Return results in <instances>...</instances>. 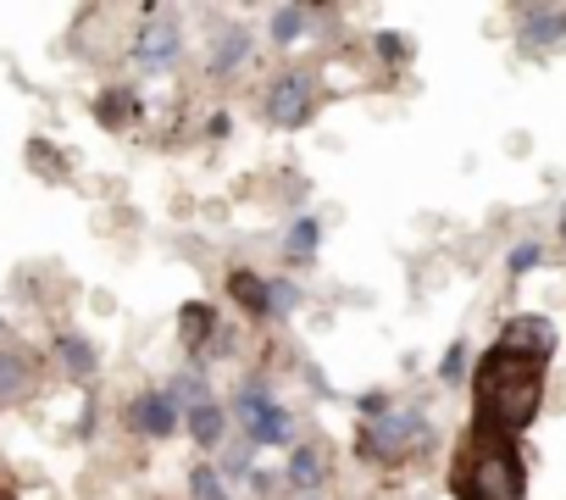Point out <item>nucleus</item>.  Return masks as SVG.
<instances>
[{
    "mask_svg": "<svg viewBox=\"0 0 566 500\" xmlns=\"http://www.w3.org/2000/svg\"><path fill=\"white\" fill-rule=\"evenodd\" d=\"M128 423H134L145 439H167V434L178 428V412H172L167 389H150V395H134V406H128Z\"/></svg>",
    "mask_w": 566,
    "mask_h": 500,
    "instance_id": "9",
    "label": "nucleus"
},
{
    "mask_svg": "<svg viewBox=\"0 0 566 500\" xmlns=\"http://www.w3.org/2000/svg\"><path fill=\"white\" fill-rule=\"evenodd\" d=\"M290 483H295L301 494H312V489L328 483V456H323V445H301V450L290 456Z\"/></svg>",
    "mask_w": 566,
    "mask_h": 500,
    "instance_id": "14",
    "label": "nucleus"
},
{
    "mask_svg": "<svg viewBox=\"0 0 566 500\" xmlns=\"http://www.w3.org/2000/svg\"><path fill=\"white\" fill-rule=\"evenodd\" d=\"M378 56L395 67V62H406L411 56V45H406V34H378Z\"/></svg>",
    "mask_w": 566,
    "mask_h": 500,
    "instance_id": "25",
    "label": "nucleus"
},
{
    "mask_svg": "<svg viewBox=\"0 0 566 500\" xmlns=\"http://www.w3.org/2000/svg\"><path fill=\"white\" fill-rule=\"evenodd\" d=\"M228 295H233L250 317H266V312H272V284H266V279H255L250 268L228 273Z\"/></svg>",
    "mask_w": 566,
    "mask_h": 500,
    "instance_id": "12",
    "label": "nucleus"
},
{
    "mask_svg": "<svg viewBox=\"0 0 566 500\" xmlns=\"http://www.w3.org/2000/svg\"><path fill=\"white\" fill-rule=\"evenodd\" d=\"M167 400H172V412H200V406H211V389H206V378L200 373H178L172 378V389H167Z\"/></svg>",
    "mask_w": 566,
    "mask_h": 500,
    "instance_id": "16",
    "label": "nucleus"
},
{
    "mask_svg": "<svg viewBox=\"0 0 566 500\" xmlns=\"http://www.w3.org/2000/svg\"><path fill=\"white\" fill-rule=\"evenodd\" d=\"M56 362H62V373H67L73 384H90V378H95V345H90L84 334H62V340H56Z\"/></svg>",
    "mask_w": 566,
    "mask_h": 500,
    "instance_id": "13",
    "label": "nucleus"
},
{
    "mask_svg": "<svg viewBox=\"0 0 566 500\" xmlns=\"http://www.w3.org/2000/svg\"><path fill=\"white\" fill-rule=\"evenodd\" d=\"M306 23H312L306 7H277V12H272V40H277V45H295V40L306 34Z\"/></svg>",
    "mask_w": 566,
    "mask_h": 500,
    "instance_id": "20",
    "label": "nucleus"
},
{
    "mask_svg": "<svg viewBox=\"0 0 566 500\" xmlns=\"http://www.w3.org/2000/svg\"><path fill=\"white\" fill-rule=\"evenodd\" d=\"M29 167H34L40 178H51V184H67V162H62V150L45 145V139H29Z\"/></svg>",
    "mask_w": 566,
    "mask_h": 500,
    "instance_id": "18",
    "label": "nucleus"
},
{
    "mask_svg": "<svg viewBox=\"0 0 566 500\" xmlns=\"http://www.w3.org/2000/svg\"><path fill=\"white\" fill-rule=\"evenodd\" d=\"M95 117H101V128H128L134 117H139V95H134V84H112V90H101L95 95Z\"/></svg>",
    "mask_w": 566,
    "mask_h": 500,
    "instance_id": "10",
    "label": "nucleus"
},
{
    "mask_svg": "<svg viewBox=\"0 0 566 500\" xmlns=\"http://www.w3.org/2000/svg\"><path fill=\"white\" fill-rule=\"evenodd\" d=\"M317 239H323V228H317V217H301L295 228H290V244H283V257H290L295 268L312 257V250H317Z\"/></svg>",
    "mask_w": 566,
    "mask_h": 500,
    "instance_id": "19",
    "label": "nucleus"
},
{
    "mask_svg": "<svg viewBox=\"0 0 566 500\" xmlns=\"http://www.w3.org/2000/svg\"><path fill=\"white\" fill-rule=\"evenodd\" d=\"M560 239H566V211H560Z\"/></svg>",
    "mask_w": 566,
    "mask_h": 500,
    "instance_id": "27",
    "label": "nucleus"
},
{
    "mask_svg": "<svg viewBox=\"0 0 566 500\" xmlns=\"http://www.w3.org/2000/svg\"><path fill=\"white\" fill-rule=\"evenodd\" d=\"M455 500H527V467L516 456V445L494 439V445H478L455 478H450Z\"/></svg>",
    "mask_w": 566,
    "mask_h": 500,
    "instance_id": "2",
    "label": "nucleus"
},
{
    "mask_svg": "<svg viewBox=\"0 0 566 500\" xmlns=\"http://www.w3.org/2000/svg\"><path fill=\"white\" fill-rule=\"evenodd\" d=\"M178 334H184L189 351H206V340L217 334V312H211L206 301H189V306L178 312Z\"/></svg>",
    "mask_w": 566,
    "mask_h": 500,
    "instance_id": "15",
    "label": "nucleus"
},
{
    "mask_svg": "<svg viewBox=\"0 0 566 500\" xmlns=\"http://www.w3.org/2000/svg\"><path fill=\"white\" fill-rule=\"evenodd\" d=\"M261 112H266L272 128H301V123H312V112H317V84H312L306 73H283V79L266 90Z\"/></svg>",
    "mask_w": 566,
    "mask_h": 500,
    "instance_id": "5",
    "label": "nucleus"
},
{
    "mask_svg": "<svg viewBox=\"0 0 566 500\" xmlns=\"http://www.w3.org/2000/svg\"><path fill=\"white\" fill-rule=\"evenodd\" d=\"M301 306V290L295 284H272V312H295Z\"/></svg>",
    "mask_w": 566,
    "mask_h": 500,
    "instance_id": "26",
    "label": "nucleus"
},
{
    "mask_svg": "<svg viewBox=\"0 0 566 500\" xmlns=\"http://www.w3.org/2000/svg\"><path fill=\"white\" fill-rule=\"evenodd\" d=\"M189 434H195V445H222V406L211 400V406H200V412H189Z\"/></svg>",
    "mask_w": 566,
    "mask_h": 500,
    "instance_id": "21",
    "label": "nucleus"
},
{
    "mask_svg": "<svg viewBox=\"0 0 566 500\" xmlns=\"http://www.w3.org/2000/svg\"><path fill=\"white\" fill-rule=\"evenodd\" d=\"M522 51H555L566 40V7H522Z\"/></svg>",
    "mask_w": 566,
    "mask_h": 500,
    "instance_id": "8",
    "label": "nucleus"
},
{
    "mask_svg": "<svg viewBox=\"0 0 566 500\" xmlns=\"http://www.w3.org/2000/svg\"><path fill=\"white\" fill-rule=\"evenodd\" d=\"M178 51H184L178 23H172L167 12L145 7V29L134 34V62H139V67H150V73H161V67H172V62H178Z\"/></svg>",
    "mask_w": 566,
    "mask_h": 500,
    "instance_id": "7",
    "label": "nucleus"
},
{
    "mask_svg": "<svg viewBox=\"0 0 566 500\" xmlns=\"http://www.w3.org/2000/svg\"><path fill=\"white\" fill-rule=\"evenodd\" d=\"M500 351H511V356H522V362L549 367V362H555V351H560V334H555V323H549V317H538V312H516V317L500 329Z\"/></svg>",
    "mask_w": 566,
    "mask_h": 500,
    "instance_id": "6",
    "label": "nucleus"
},
{
    "mask_svg": "<svg viewBox=\"0 0 566 500\" xmlns=\"http://www.w3.org/2000/svg\"><path fill=\"white\" fill-rule=\"evenodd\" d=\"M538 262H544V244H538V239H522L511 257H505V273H511V279H527Z\"/></svg>",
    "mask_w": 566,
    "mask_h": 500,
    "instance_id": "22",
    "label": "nucleus"
},
{
    "mask_svg": "<svg viewBox=\"0 0 566 500\" xmlns=\"http://www.w3.org/2000/svg\"><path fill=\"white\" fill-rule=\"evenodd\" d=\"M34 389V362L18 345H0V400H23Z\"/></svg>",
    "mask_w": 566,
    "mask_h": 500,
    "instance_id": "11",
    "label": "nucleus"
},
{
    "mask_svg": "<svg viewBox=\"0 0 566 500\" xmlns=\"http://www.w3.org/2000/svg\"><path fill=\"white\" fill-rule=\"evenodd\" d=\"M244 56H250V34H244V29H228V34L217 40V51H211V73H233Z\"/></svg>",
    "mask_w": 566,
    "mask_h": 500,
    "instance_id": "17",
    "label": "nucleus"
},
{
    "mask_svg": "<svg viewBox=\"0 0 566 500\" xmlns=\"http://www.w3.org/2000/svg\"><path fill=\"white\" fill-rule=\"evenodd\" d=\"M439 378H444V384H461V378H467V345H461V340L444 351V362H439Z\"/></svg>",
    "mask_w": 566,
    "mask_h": 500,
    "instance_id": "24",
    "label": "nucleus"
},
{
    "mask_svg": "<svg viewBox=\"0 0 566 500\" xmlns=\"http://www.w3.org/2000/svg\"><path fill=\"white\" fill-rule=\"evenodd\" d=\"M233 412L244 417V439H250V445H290V412H283L261 384L239 389Z\"/></svg>",
    "mask_w": 566,
    "mask_h": 500,
    "instance_id": "4",
    "label": "nucleus"
},
{
    "mask_svg": "<svg viewBox=\"0 0 566 500\" xmlns=\"http://www.w3.org/2000/svg\"><path fill=\"white\" fill-rule=\"evenodd\" d=\"M189 494H195V500H228V489H222V472H211V467H195V472H189Z\"/></svg>",
    "mask_w": 566,
    "mask_h": 500,
    "instance_id": "23",
    "label": "nucleus"
},
{
    "mask_svg": "<svg viewBox=\"0 0 566 500\" xmlns=\"http://www.w3.org/2000/svg\"><path fill=\"white\" fill-rule=\"evenodd\" d=\"M428 439H433V428H428L422 412L389 406L384 417H373V423L356 434V450H361L367 461H378V467H400V461H411L417 450H428Z\"/></svg>",
    "mask_w": 566,
    "mask_h": 500,
    "instance_id": "3",
    "label": "nucleus"
},
{
    "mask_svg": "<svg viewBox=\"0 0 566 500\" xmlns=\"http://www.w3.org/2000/svg\"><path fill=\"white\" fill-rule=\"evenodd\" d=\"M538 406H544V367L494 345L478 362V434L511 445V434H522L538 417Z\"/></svg>",
    "mask_w": 566,
    "mask_h": 500,
    "instance_id": "1",
    "label": "nucleus"
}]
</instances>
